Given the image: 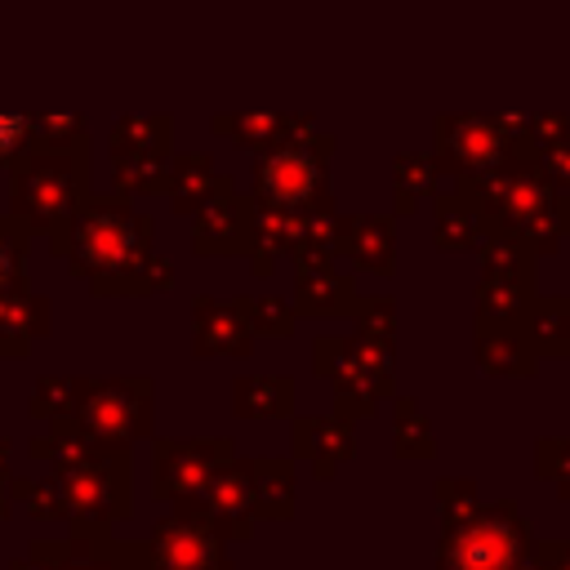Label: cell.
I'll use <instances>...</instances> for the list:
<instances>
[{
    "label": "cell",
    "instance_id": "obj_8",
    "mask_svg": "<svg viewBox=\"0 0 570 570\" xmlns=\"http://www.w3.org/2000/svg\"><path fill=\"white\" fill-rule=\"evenodd\" d=\"M232 459V436H196V441H156L151 454V494L156 499H196L209 476Z\"/></svg>",
    "mask_w": 570,
    "mask_h": 570
},
{
    "label": "cell",
    "instance_id": "obj_22",
    "mask_svg": "<svg viewBox=\"0 0 570 570\" xmlns=\"http://www.w3.org/2000/svg\"><path fill=\"white\" fill-rule=\"evenodd\" d=\"M236 419H289L294 414V379L281 374H240L232 383Z\"/></svg>",
    "mask_w": 570,
    "mask_h": 570
},
{
    "label": "cell",
    "instance_id": "obj_20",
    "mask_svg": "<svg viewBox=\"0 0 570 570\" xmlns=\"http://www.w3.org/2000/svg\"><path fill=\"white\" fill-rule=\"evenodd\" d=\"M303 232H307V214H289V209H267V205H254V272L258 276H272L276 258L289 254L303 245Z\"/></svg>",
    "mask_w": 570,
    "mask_h": 570
},
{
    "label": "cell",
    "instance_id": "obj_39",
    "mask_svg": "<svg viewBox=\"0 0 570 570\" xmlns=\"http://www.w3.org/2000/svg\"><path fill=\"white\" fill-rule=\"evenodd\" d=\"M512 570H548V561H543V557H539V548L530 543V552H525V557H521Z\"/></svg>",
    "mask_w": 570,
    "mask_h": 570
},
{
    "label": "cell",
    "instance_id": "obj_7",
    "mask_svg": "<svg viewBox=\"0 0 570 570\" xmlns=\"http://www.w3.org/2000/svg\"><path fill=\"white\" fill-rule=\"evenodd\" d=\"M129 552L134 570H232L218 525L191 499H183L174 517L156 521L147 543H129Z\"/></svg>",
    "mask_w": 570,
    "mask_h": 570
},
{
    "label": "cell",
    "instance_id": "obj_37",
    "mask_svg": "<svg viewBox=\"0 0 570 570\" xmlns=\"http://www.w3.org/2000/svg\"><path fill=\"white\" fill-rule=\"evenodd\" d=\"M71 410V379H58V374H49V379H40L36 387H31V414H40V419H62Z\"/></svg>",
    "mask_w": 570,
    "mask_h": 570
},
{
    "label": "cell",
    "instance_id": "obj_28",
    "mask_svg": "<svg viewBox=\"0 0 570 570\" xmlns=\"http://www.w3.org/2000/svg\"><path fill=\"white\" fill-rule=\"evenodd\" d=\"M174 120L160 116H120L111 125V151H169Z\"/></svg>",
    "mask_w": 570,
    "mask_h": 570
},
{
    "label": "cell",
    "instance_id": "obj_41",
    "mask_svg": "<svg viewBox=\"0 0 570 570\" xmlns=\"http://www.w3.org/2000/svg\"><path fill=\"white\" fill-rule=\"evenodd\" d=\"M9 512V485H0V517Z\"/></svg>",
    "mask_w": 570,
    "mask_h": 570
},
{
    "label": "cell",
    "instance_id": "obj_3",
    "mask_svg": "<svg viewBox=\"0 0 570 570\" xmlns=\"http://www.w3.org/2000/svg\"><path fill=\"white\" fill-rule=\"evenodd\" d=\"M89 200V142L36 147L9 165V214L36 236L58 232Z\"/></svg>",
    "mask_w": 570,
    "mask_h": 570
},
{
    "label": "cell",
    "instance_id": "obj_36",
    "mask_svg": "<svg viewBox=\"0 0 570 570\" xmlns=\"http://www.w3.org/2000/svg\"><path fill=\"white\" fill-rule=\"evenodd\" d=\"M432 183H436L432 160H423V156H401L396 160V196H401V209H414V200L428 196Z\"/></svg>",
    "mask_w": 570,
    "mask_h": 570
},
{
    "label": "cell",
    "instance_id": "obj_5",
    "mask_svg": "<svg viewBox=\"0 0 570 570\" xmlns=\"http://www.w3.org/2000/svg\"><path fill=\"white\" fill-rule=\"evenodd\" d=\"M53 423L89 445L129 450L151 432V379H71V410Z\"/></svg>",
    "mask_w": 570,
    "mask_h": 570
},
{
    "label": "cell",
    "instance_id": "obj_11",
    "mask_svg": "<svg viewBox=\"0 0 570 570\" xmlns=\"http://www.w3.org/2000/svg\"><path fill=\"white\" fill-rule=\"evenodd\" d=\"M191 503L218 525L223 539H249L254 534V463L227 459Z\"/></svg>",
    "mask_w": 570,
    "mask_h": 570
},
{
    "label": "cell",
    "instance_id": "obj_4",
    "mask_svg": "<svg viewBox=\"0 0 570 570\" xmlns=\"http://www.w3.org/2000/svg\"><path fill=\"white\" fill-rule=\"evenodd\" d=\"M330 156H334V134H321V129L298 138V142L263 151L254 160V178H249L254 205L289 209V214L334 209V200H330Z\"/></svg>",
    "mask_w": 570,
    "mask_h": 570
},
{
    "label": "cell",
    "instance_id": "obj_18",
    "mask_svg": "<svg viewBox=\"0 0 570 570\" xmlns=\"http://www.w3.org/2000/svg\"><path fill=\"white\" fill-rule=\"evenodd\" d=\"M236 183L227 178V174H218L214 169V160L205 156V151H187V156H174V165H169V200H174V209L178 214H196V209H205L214 196H223V191H232Z\"/></svg>",
    "mask_w": 570,
    "mask_h": 570
},
{
    "label": "cell",
    "instance_id": "obj_15",
    "mask_svg": "<svg viewBox=\"0 0 570 570\" xmlns=\"http://www.w3.org/2000/svg\"><path fill=\"white\" fill-rule=\"evenodd\" d=\"M334 249L343 258H352L356 267H365V272L392 276V267H396V232H392V218H383V214L338 218Z\"/></svg>",
    "mask_w": 570,
    "mask_h": 570
},
{
    "label": "cell",
    "instance_id": "obj_24",
    "mask_svg": "<svg viewBox=\"0 0 570 570\" xmlns=\"http://www.w3.org/2000/svg\"><path fill=\"white\" fill-rule=\"evenodd\" d=\"M476 361L490 374H503V379L521 374L525 379V374H534L539 352H534L525 330H476Z\"/></svg>",
    "mask_w": 570,
    "mask_h": 570
},
{
    "label": "cell",
    "instance_id": "obj_29",
    "mask_svg": "<svg viewBox=\"0 0 570 570\" xmlns=\"http://www.w3.org/2000/svg\"><path fill=\"white\" fill-rule=\"evenodd\" d=\"M36 147H40V111H0V165H13Z\"/></svg>",
    "mask_w": 570,
    "mask_h": 570
},
{
    "label": "cell",
    "instance_id": "obj_19",
    "mask_svg": "<svg viewBox=\"0 0 570 570\" xmlns=\"http://www.w3.org/2000/svg\"><path fill=\"white\" fill-rule=\"evenodd\" d=\"M356 450L352 428L343 419H294V454L316 468V476H334Z\"/></svg>",
    "mask_w": 570,
    "mask_h": 570
},
{
    "label": "cell",
    "instance_id": "obj_13",
    "mask_svg": "<svg viewBox=\"0 0 570 570\" xmlns=\"http://www.w3.org/2000/svg\"><path fill=\"white\" fill-rule=\"evenodd\" d=\"M209 129L232 138L240 151L263 156L272 147H285V142H298V138L316 134L321 125L312 116H289V111H227V116H214Z\"/></svg>",
    "mask_w": 570,
    "mask_h": 570
},
{
    "label": "cell",
    "instance_id": "obj_23",
    "mask_svg": "<svg viewBox=\"0 0 570 570\" xmlns=\"http://www.w3.org/2000/svg\"><path fill=\"white\" fill-rule=\"evenodd\" d=\"M174 151H111L116 196H156L169 187Z\"/></svg>",
    "mask_w": 570,
    "mask_h": 570
},
{
    "label": "cell",
    "instance_id": "obj_30",
    "mask_svg": "<svg viewBox=\"0 0 570 570\" xmlns=\"http://www.w3.org/2000/svg\"><path fill=\"white\" fill-rule=\"evenodd\" d=\"M352 316H356V334H361V338L392 347V338H396V303H392L387 294L356 298V303H352Z\"/></svg>",
    "mask_w": 570,
    "mask_h": 570
},
{
    "label": "cell",
    "instance_id": "obj_6",
    "mask_svg": "<svg viewBox=\"0 0 570 570\" xmlns=\"http://www.w3.org/2000/svg\"><path fill=\"white\" fill-rule=\"evenodd\" d=\"M530 552V530L517 508H476L468 521L450 525L436 552V570H512Z\"/></svg>",
    "mask_w": 570,
    "mask_h": 570
},
{
    "label": "cell",
    "instance_id": "obj_40",
    "mask_svg": "<svg viewBox=\"0 0 570 570\" xmlns=\"http://www.w3.org/2000/svg\"><path fill=\"white\" fill-rule=\"evenodd\" d=\"M9 441H0V485H9Z\"/></svg>",
    "mask_w": 570,
    "mask_h": 570
},
{
    "label": "cell",
    "instance_id": "obj_9",
    "mask_svg": "<svg viewBox=\"0 0 570 570\" xmlns=\"http://www.w3.org/2000/svg\"><path fill=\"white\" fill-rule=\"evenodd\" d=\"M312 370L334 379V387H356L379 396H392L396 379H392V347L370 343V338H316L312 343Z\"/></svg>",
    "mask_w": 570,
    "mask_h": 570
},
{
    "label": "cell",
    "instance_id": "obj_21",
    "mask_svg": "<svg viewBox=\"0 0 570 570\" xmlns=\"http://www.w3.org/2000/svg\"><path fill=\"white\" fill-rule=\"evenodd\" d=\"M352 303H356V285H352V276L334 272V263L298 267V276H294V312L338 316V312H352Z\"/></svg>",
    "mask_w": 570,
    "mask_h": 570
},
{
    "label": "cell",
    "instance_id": "obj_35",
    "mask_svg": "<svg viewBox=\"0 0 570 570\" xmlns=\"http://www.w3.org/2000/svg\"><path fill=\"white\" fill-rule=\"evenodd\" d=\"M436 503H441V525L450 530V525H459V521H468L481 503H476V485L472 481H459V476H445V481H436Z\"/></svg>",
    "mask_w": 570,
    "mask_h": 570
},
{
    "label": "cell",
    "instance_id": "obj_17",
    "mask_svg": "<svg viewBox=\"0 0 570 570\" xmlns=\"http://www.w3.org/2000/svg\"><path fill=\"white\" fill-rule=\"evenodd\" d=\"M436 138H441V156H445L454 169H463V174H485V169H494V160H499V151H503L499 129H494L490 120H476V116L441 120Z\"/></svg>",
    "mask_w": 570,
    "mask_h": 570
},
{
    "label": "cell",
    "instance_id": "obj_32",
    "mask_svg": "<svg viewBox=\"0 0 570 570\" xmlns=\"http://www.w3.org/2000/svg\"><path fill=\"white\" fill-rule=\"evenodd\" d=\"M392 445H396V454H405V459H423V454H432V428H428V419L419 414V405L414 401H396V436H392Z\"/></svg>",
    "mask_w": 570,
    "mask_h": 570
},
{
    "label": "cell",
    "instance_id": "obj_25",
    "mask_svg": "<svg viewBox=\"0 0 570 570\" xmlns=\"http://www.w3.org/2000/svg\"><path fill=\"white\" fill-rule=\"evenodd\" d=\"M294 512V463L289 459H254V517L281 521Z\"/></svg>",
    "mask_w": 570,
    "mask_h": 570
},
{
    "label": "cell",
    "instance_id": "obj_34",
    "mask_svg": "<svg viewBox=\"0 0 570 570\" xmlns=\"http://www.w3.org/2000/svg\"><path fill=\"white\" fill-rule=\"evenodd\" d=\"M9 494H18V499L27 503V512L40 517V521H67L53 481H27V476H13V481H9Z\"/></svg>",
    "mask_w": 570,
    "mask_h": 570
},
{
    "label": "cell",
    "instance_id": "obj_1",
    "mask_svg": "<svg viewBox=\"0 0 570 570\" xmlns=\"http://www.w3.org/2000/svg\"><path fill=\"white\" fill-rule=\"evenodd\" d=\"M49 245L102 298H138L174 281V267L151 254V218L138 214L129 196L89 191V200L58 232H49Z\"/></svg>",
    "mask_w": 570,
    "mask_h": 570
},
{
    "label": "cell",
    "instance_id": "obj_27",
    "mask_svg": "<svg viewBox=\"0 0 570 570\" xmlns=\"http://www.w3.org/2000/svg\"><path fill=\"white\" fill-rule=\"evenodd\" d=\"M481 236V218L476 205L459 191V196H441L436 200V245L441 249H472Z\"/></svg>",
    "mask_w": 570,
    "mask_h": 570
},
{
    "label": "cell",
    "instance_id": "obj_33",
    "mask_svg": "<svg viewBox=\"0 0 570 570\" xmlns=\"http://www.w3.org/2000/svg\"><path fill=\"white\" fill-rule=\"evenodd\" d=\"M27 240H31V232H27L13 214H4V218H0V294H4V289H13V285L22 281Z\"/></svg>",
    "mask_w": 570,
    "mask_h": 570
},
{
    "label": "cell",
    "instance_id": "obj_12",
    "mask_svg": "<svg viewBox=\"0 0 570 570\" xmlns=\"http://www.w3.org/2000/svg\"><path fill=\"white\" fill-rule=\"evenodd\" d=\"M191 321H196V334H191V352L196 356H249L254 330H249V316H245L240 298L200 294L191 303Z\"/></svg>",
    "mask_w": 570,
    "mask_h": 570
},
{
    "label": "cell",
    "instance_id": "obj_38",
    "mask_svg": "<svg viewBox=\"0 0 570 570\" xmlns=\"http://www.w3.org/2000/svg\"><path fill=\"white\" fill-rule=\"evenodd\" d=\"M534 548L548 561V570H570V543H534Z\"/></svg>",
    "mask_w": 570,
    "mask_h": 570
},
{
    "label": "cell",
    "instance_id": "obj_16",
    "mask_svg": "<svg viewBox=\"0 0 570 570\" xmlns=\"http://www.w3.org/2000/svg\"><path fill=\"white\" fill-rule=\"evenodd\" d=\"M45 334H49V298L31 294L27 281L4 289L0 294V356L4 361L27 356L31 338H45Z\"/></svg>",
    "mask_w": 570,
    "mask_h": 570
},
{
    "label": "cell",
    "instance_id": "obj_31",
    "mask_svg": "<svg viewBox=\"0 0 570 570\" xmlns=\"http://www.w3.org/2000/svg\"><path fill=\"white\" fill-rule=\"evenodd\" d=\"M245 303V316H249V330L254 334H267V338H289L294 334V307L276 294H258V298H240Z\"/></svg>",
    "mask_w": 570,
    "mask_h": 570
},
{
    "label": "cell",
    "instance_id": "obj_26",
    "mask_svg": "<svg viewBox=\"0 0 570 570\" xmlns=\"http://www.w3.org/2000/svg\"><path fill=\"white\" fill-rule=\"evenodd\" d=\"M525 334L539 356H570V298H543L534 303Z\"/></svg>",
    "mask_w": 570,
    "mask_h": 570
},
{
    "label": "cell",
    "instance_id": "obj_2",
    "mask_svg": "<svg viewBox=\"0 0 570 570\" xmlns=\"http://www.w3.org/2000/svg\"><path fill=\"white\" fill-rule=\"evenodd\" d=\"M31 459L53 468V485L62 512L76 530L111 534L116 521L129 517V454L111 445H89L62 423H49L45 436L31 441Z\"/></svg>",
    "mask_w": 570,
    "mask_h": 570
},
{
    "label": "cell",
    "instance_id": "obj_14",
    "mask_svg": "<svg viewBox=\"0 0 570 570\" xmlns=\"http://www.w3.org/2000/svg\"><path fill=\"white\" fill-rule=\"evenodd\" d=\"M534 276L481 272L476 285V330H525L534 312Z\"/></svg>",
    "mask_w": 570,
    "mask_h": 570
},
{
    "label": "cell",
    "instance_id": "obj_10",
    "mask_svg": "<svg viewBox=\"0 0 570 570\" xmlns=\"http://www.w3.org/2000/svg\"><path fill=\"white\" fill-rule=\"evenodd\" d=\"M191 249L200 258H227L254 249V196H240L236 187L214 196L205 209L191 214Z\"/></svg>",
    "mask_w": 570,
    "mask_h": 570
}]
</instances>
